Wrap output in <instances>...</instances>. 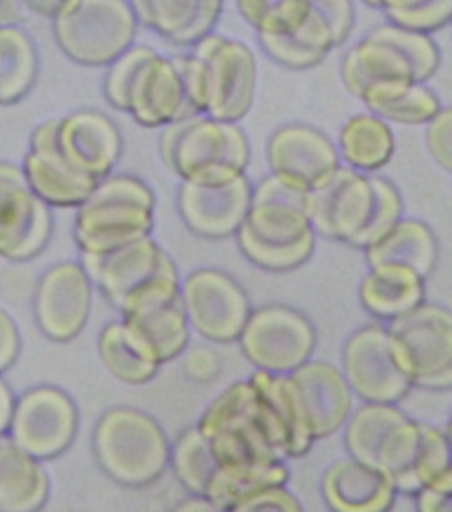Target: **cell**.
<instances>
[{"label":"cell","mask_w":452,"mask_h":512,"mask_svg":"<svg viewBox=\"0 0 452 512\" xmlns=\"http://www.w3.org/2000/svg\"><path fill=\"white\" fill-rule=\"evenodd\" d=\"M402 212L404 202L392 180L344 164L306 192V214L316 236L358 250L376 242Z\"/></svg>","instance_id":"6da1fadb"},{"label":"cell","mask_w":452,"mask_h":512,"mask_svg":"<svg viewBox=\"0 0 452 512\" xmlns=\"http://www.w3.org/2000/svg\"><path fill=\"white\" fill-rule=\"evenodd\" d=\"M242 256L266 272H292L316 248V232L306 214V192L274 174L252 186L250 206L236 230Z\"/></svg>","instance_id":"7a4b0ae2"},{"label":"cell","mask_w":452,"mask_h":512,"mask_svg":"<svg viewBox=\"0 0 452 512\" xmlns=\"http://www.w3.org/2000/svg\"><path fill=\"white\" fill-rule=\"evenodd\" d=\"M196 426L208 438L218 466L288 462L284 434L248 378L226 386Z\"/></svg>","instance_id":"3957f363"},{"label":"cell","mask_w":452,"mask_h":512,"mask_svg":"<svg viewBox=\"0 0 452 512\" xmlns=\"http://www.w3.org/2000/svg\"><path fill=\"white\" fill-rule=\"evenodd\" d=\"M78 262L120 316L176 300L180 294L178 266L152 236L104 254L80 252Z\"/></svg>","instance_id":"277c9868"},{"label":"cell","mask_w":452,"mask_h":512,"mask_svg":"<svg viewBox=\"0 0 452 512\" xmlns=\"http://www.w3.org/2000/svg\"><path fill=\"white\" fill-rule=\"evenodd\" d=\"M158 152L164 164L184 182L222 184L246 174L250 142L238 122L208 114L162 126Z\"/></svg>","instance_id":"5b68a950"},{"label":"cell","mask_w":452,"mask_h":512,"mask_svg":"<svg viewBox=\"0 0 452 512\" xmlns=\"http://www.w3.org/2000/svg\"><path fill=\"white\" fill-rule=\"evenodd\" d=\"M156 198L138 176L110 172L76 206L72 236L80 252L104 254L152 234Z\"/></svg>","instance_id":"8992f818"},{"label":"cell","mask_w":452,"mask_h":512,"mask_svg":"<svg viewBox=\"0 0 452 512\" xmlns=\"http://www.w3.org/2000/svg\"><path fill=\"white\" fill-rule=\"evenodd\" d=\"M92 452L110 480L126 488H144L166 472L170 440L148 412L112 406L94 424Z\"/></svg>","instance_id":"52a82bcc"},{"label":"cell","mask_w":452,"mask_h":512,"mask_svg":"<svg viewBox=\"0 0 452 512\" xmlns=\"http://www.w3.org/2000/svg\"><path fill=\"white\" fill-rule=\"evenodd\" d=\"M438 68L440 50L430 34L386 20L346 50L340 60V80L358 98L372 82H428Z\"/></svg>","instance_id":"ba28073f"},{"label":"cell","mask_w":452,"mask_h":512,"mask_svg":"<svg viewBox=\"0 0 452 512\" xmlns=\"http://www.w3.org/2000/svg\"><path fill=\"white\" fill-rule=\"evenodd\" d=\"M386 332L412 388L448 390L452 386V314L446 306L424 300L388 320Z\"/></svg>","instance_id":"9c48e42d"},{"label":"cell","mask_w":452,"mask_h":512,"mask_svg":"<svg viewBox=\"0 0 452 512\" xmlns=\"http://www.w3.org/2000/svg\"><path fill=\"white\" fill-rule=\"evenodd\" d=\"M138 18L130 0H76L52 18V34L66 58L80 66H108L134 44Z\"/></svg>","instance_id":"30bf717a"},{"label":"cell","mask_w":452,"mask_h":512,"mask_svg":"<svg viewBox=\"0 0 452 512\" xmlns=\"http://www.w3.org/2000/svg\"><path fill=\"white\" fill-rule=\"evenodd\" d=\"M342 430L348 456L386 472L400 494L418 448L420 420L398 404L362 402L352 408Z\"/></svg>","instance_id":"8fae6325"},{"label":"cell","mask_w":452,"mask_h":512,"mask_svg":"<svg viewBox=\"0 0 452 512\" xmlns=\"http://www.w3.org/2000/svg\"><path fill=\"white\" fill-rule=\"evenodd\" d=\"M236 340L254 368L288 374L312 358L318 336L306 314L276 302L250 310Z\"/></svg>","instance_id":"7c38bea8"},{"label":"cell","mask_w":452,"mask_h":512,"mask_svg":"<svg viewBox=\"0 0 452 512\" xmlns=\"http://www.w3.org/2000/svg\"><path fill=\"white\" fill-rule=\"evenodd\" d=\"M78 426L80 414L74 398L54 384H36L14 398L6 438L48 462L72 446Z\"/></svg>","instance_id":"4fadbf2b"},{"label":"cell","mask_w":452,"mask_h":512,"mask_svg":"<svg viewBox=\"0 0 452 512\" xmlns=\"http://www.w3.org/2000/svg\"><path fill=\"white\" fill-rule=\"evenodd\" d=\"M206 70V112L212 118L240 122L256 96L258 68L252 50L214 30L190 46Z\"/></svg>","instance_id":"5bb4252c"},{"label":"cell","mask_w":452,"mask_h":512,"mask_svg":"<svg viewBox=\"0 0 452 512\" xmlns=\"http://www.w3.org/2000/svg\"><path fill=\"white\" fill-rule=\"evenodd\" d=\"M180 304L190 332L208 342H234L252 310L244 288L220 268H196L180 278Z\"/></svg>","instance_id":"9a60e30c"},{"label":"cell","mask_w":452,"mask_h":512,"mask_svg":"<svg viewBox=\"0 0 452 512\" xmlns=\"http://www.w3.org/2000/svg\"><path fill=\"white\" fill-rule=\"evenodd\" d=\"M340 372L352 396L362 402L398 404L412 390L408 376L394 358L382 322L364 324L346 338Z\"/></svg>","instance_id":"2e32d148"},{"label":"cell","mask_w":452,"mask_h":512,"mask_svg":"<svg viewBox=\"0 0 452 512\" xmlns=\"http://www.w3.org/2000/svg\"><path fill=\"white\" fill-rule=\"evenodd\" d=\"M52 230V208L28 186L20 164L0 160V258H36L48 246Z\"/></svg>","instance_id":"e0dca14e"},{"label":"cell","mask_w":452,"mask_h":512,"mask_svg":"<svg viewBox=\"0 0 452 512\" xmlns=\"http://www.w3.org/2000/svg\"><path fill=\"white\" fill-rule=\"evenodd\" d=\"M94 284L80 262L64 260L46 268L32 296L38 330L52 342H70L86 326L92 312Z\"/></svg>","instance_id":"ac0fdd59"},{"label":"cell","mask_w":452,"mask_h":512,"mask_svg":"<svg viewBox=\"0 0 452 512\" xmlns=\"http://www.w3.org/2000/svg\"><path fill=\"white\" fill-rule=\"evenodd\" d=\"M352 26V0H310V12L298 30L284 36L260 34L258 42L276 64L290 70H308L344 44Z\"/></svg>","instance_id":"d6986e66"},{"label":"cell","mask_w":452,"mask_h":512,"mask_svg":"<svg viewBox=\"0 0 452 512\" xmlns=\"http://www.w3.org/2000/svg\"><path fill=\"white\" fill-rule=\"evenodd\" d=\"M266 162L270 174L308 192L340 166V156L334 140L322 130L294 122L270 134L266 142Z\"/></svg>","instance_id":"ffe728a7"},{"label":"cell","mask_w":452,"mask_h":512,"mask_svg":"<svg viewBox=\"0 0 452 512\" xmlns=\"http://www.w3.org/2000/svg\"><path fill=\"white\" fill-rule=\"evenodd\" d=\"M58 118L40 122L32 134L20 168L34 194L50 208H76L92 192L96 178L76 170L58 150Z\"/></svg>","instance_id":"44dd1931"},{"label":"cell","mask_w":452,"mask_h":512,"mask_svg":"<svg viewBox=\"0 0 452 512\" xmlns=\"http://www.w3.org/2000/svg\"><path fill=\"white\" fill-rule=\"evenodd\" d=\"M124 112L144 128H162L198 114L186 100L174 60L154 48L144 54L132 72Z\"/></svg>","instance_id":"7402d4cb"},{"label":"cell","mask_w":452,"mask_h":512,"mask_svg":"<svg viewBox=\"0 0 452 512\" xmlns=\"http://www.w3.org/2000/svg\"><path fill=\"white\" fill-rule=\"evenodd\" d=\"M252 196L246 174L222 184H196L180 180L176 208L184 226L206 240L234 236L242 224Z\"/></svg>","instance_id":"603a6c76"},{"label":"cell","mask_w":452,"mask_h":512,"mask_svg":"<svg viewBox=\"0 0 452 512\" xmlns=\"http://www.w3.org/2000/svg\"><path fill=\"white\" fill-rule=\"evenodd\" d=\"M56 144L76 170L96 180L114 172L124 146L114 120L98 110H76L58 118Z\"/></svg>","instance_id":"cb8c5ba5"},{"label":"cell","mask_w":452,"mask_h":512,"mask_svg":"<svg viewBox=\"0 0 452 512\" xmlns=\"http://www.w3.org/2000/svg\"><path fill=\"white\" fill-rule=\"evenodd\" d=\"M296 388L312 440H324L342 430L352 412V392L334 364L308 358L288 372Z\"/></svg>","instance_id":"d4e9b609"},{"label":"cell","mask_w":452,"mask_h":512,"mask_svg":"<svg viewBox=\"0 0 452 512\" xmlns=\"http://www.w3.org/2000/svg\"><path fill=\"white\" fill-rule=\"evenodd\" d=\"M318 488L324 504L334 512H386L398 496L386 472L352 456L328 464Z\"/></svg>","instance_id":"484cf974"},{"label":"cell","mask_w":452,"mask_h":512,"mask_svg":"<svg viewBox=\"0 0 452 512\" xmlns=\"http://www.w3.org/2000/svg\"><path fill=\"white\" fill-rule=\"evenodd\" d=\"M138 24L174 46H192L218 24L224 0H130Z\"/></svg>","instance_id":"4316f807"},{"label":"cell","mask_w":452,"mask_h":512,"mask_svg":"<svg viewBox=\"0 0 452 512\" xmlns=\"http://www.w3.org/2000/svg\"><path fill=\"white\" fill-rule=\"evenodd\" d=\"M358 298L372 318L388 322L426 300V278L404 264H372L360 280Z\"/></svg>","instance_id":"83f0119b"},{"label":"cell","mask_w":452,"mask_h":512,"mask_svg":"<svg viewBox=\"0 0 452 512\" xmlns=\"http://www.w3.org/2000/svg\"><path fill=\"white\" fill-rule=\"evenodd\" d=\"M122 322L140 350L158 366L184 354L190 344V326L182 310L180 296L176 300L126 314L122 316Z\"/></svg>","instance_id":"f1b7e54d"},{"label":"cell","mask_w":452,"mask_h":512,"mask_svg":"<svg viewBox=\"0 0 452 512\" xmlns=\"http://www.w3.org/2000/svg\"><path fill=\"white\" fill-rule=\"evenodd\" d=\"M366 266L396 262L410 266L422 278H428L438 264L440 246L430 224L420 218L400 216L376 242L364 250Z\"/></svg>","instance_id":"f546056e"},{"label":"cell","mask_w":452,"mask_h":512,"mask_svg":"<svg viewBox=\"0 0 452 512\" xmlns=\"http://www.w3.org/2000/svg\"><path fill=\"white\" fill-rule=\"evenodd\" d=\"M50 496L44 462L0 438V512H34Z\"/></svg>","instance_id":"4dcf8cb0"},{"label":"cell","mask_w":452,"mask_h":512,"mask_svg":"<svg viewBox=\"0 0 452 512\" xmlns=\"http://www.w3.org/2000/svg\"><path fill=\"white\" fill-rule=\"evenodd\" d=\"M358 100L368 112L388 124L424 126L440 108V100L426 82L380 80L368 84Z\"/></svg>","instance_id":"1f68e13d"},{"label":"cell","mask_w":452,"mask_h":512,"mask_svg":"<svg viewBox=\"0 0 452 512\" xmlns=\"http://www.w3.org/2000/svg\"><path fill=\"white\" fill-rule=\"evenodd\" d=\"M334 144L340 164L366 174L382 170L396 150V138L390 124L368 110L350 116L342 124Z\"/></svg>","instance_id":"d6a6232c"},{"label":"cell","mask_w":452,"mask_h":512,"mask_svg":"<svg viewBox=\"0 0 452 512\" xmlns=\"http://www.w3.org/2000/svg\"><path fill=\"white\" fill-rule=\"evenodd\" d=\"M248 382L260 394L276 424L280 426L286 440L288 460L308 454L314 446V440L310 436L290 374H274L254 368V372L248 376Z\"/></svg>","instance_id":"836d02e7"},{"label":"cell","mask_w":452,"mask_h":512,"mask_svg":"<svg viewBox=\"0 0 452 512\" xmlns=\"http://www.w3.org/2000/svg\"><path fill=\"white\" fill-rule=\"evenodd\" d=\"M288 478L290 470L286 460L244 466H218L202 496L212 504L214 510L232 512L234 506L248 494L272 484H288Z\"/></svg>","instance_id":"e575fe53"},{"label":"cell","mask_w":452,"mask_h":512,"mask_svg":"<svg viewBox=\"0 0 452 512\" xmlns=\"http://www.w3.org/2000/svg\"><path fill=\"white\" fill-rule=\"evenodd\" d=\"M38 76V52L16 24L0 26V106L20 102Z\"/></svg>","instance_id":"d590c367"},{"label":"cell","mask_w":452,"mask_h":512,"mask_svg":"<svg viewBox=\"0 0 452 512\" xmlns=\"http://www.w3.org/2000/svg\"><path fill=\"white\" fill-rule=\"evenodd\" d=\"M96 350L104 368L120 382L140 386L150 382L160 366L152 362L128 334L122 318L102 326L96 338Z\"/></svg>","instance_id":"8d00e7d4"},{"label":"cell","mask_w":452,"mask_h":512,"mask_svg":"<svg viewBox=\"0 0 452 512\" xmlns=\"http://www.w3.org/2000/svg\"><path fill=\"white\" fill-rule=\"evenodd\" d=\"M420 486L452 496V450L448 432L420 422V440L400 494L412 496Z\"/></svg>","instance_id":"74e56055"},{"label":"cell","mask_w":452,"mask_h":512,"mask_svg":"<svg viewBox=\"0 0 452 512\" xmlns=\"http://www.w3.org/2000/svg\"><path fill=\"white\" fill-rule=\"evenodd\" d=\"M168 466L188 494H204L218 468V462L212 454L208 438L196 424L184 428L174 442H170Z\"/></svg>","instance_id":"f35d334b"},{"label":"cell","mask_w":452,"mask_h":512,"mask_svg":"<svg viewBox=\"0 0 452 512\" xmlns=\"http://www.w3.org/2000/svg\"><path fill=\"white\" fill-rule=\"evenodd\" d=\"M240 16L256 36H284L300 28L310 12V0H234Z\"/></svg>","instance_id":"ab89813d"},{"label":"cell","mask_w":452,"mask_h":512,"mask_svg":"<svg viewBox=\"0 0 452 512\" xmlns=\"http://www.w3.org/2000/svg\"><path fill=\"white\" fill-rule=\"evenodd\" d=\"M388 22H394L402 28L432 34L450 24L452 18V0H426L416 8L402 12L384 14Z\"/></svg>","instance_id":"60d3db41"},{"label":"cell","mask_w":452,"mask_h":512,"mask_svg":"<svg viewBox=\"0 0 452 512\" xmlns=\"http://www.w3.org/2000/svg\"><path fill=\"white\" fill-rule=\"evenodd\" d=\"M424 140L432 160L446 172L452 170V108L442 106L426 124Z\"/></svg>","instance_id":"b9f144b4"},{"label":"cell","mask_w":452,"mask_h":512,"mask_svg":"<svg viewBox=\"0 0 452 512\" xmlns=\"http://www.w3.org/2000/svg\"><path fill=\"white\" fill-rule=\"evenodd\" d=\"M252 510H278V512H300L302 502L286 488V484H272L260 488L246 498H242L232 512H252Z\"/></svg>","instance_id":"7bdbcfd3"},{"label":"cell","mask_w":452,"mask_h":512,"mask_svg":"<svg viewBox=\"0 0 452 512\" xmlns=\"http://www.w3.org/2000/svg\"><path fill=\"white\" fill-rule=\"evenodd\" d=\"M22 348L16 320L0 306V374L14 366Z\"/></svg>","instance_id":"ee69618b"},{"label":"cell","mask_w":452,"mask_h":512,"mask_svg":"<svg viewBox=\"0 0 452 512\" xmlns=\"http://www.w3.org/2000/svg\"><path fill=\"white\" fill-rule=\"evenodd\" d=\"M184 352H186V356H184V370H186V374L192 380L204 382V380H210V378H214L218 374L220 360L214 354V350L196 346L192 350L186 348Z\"/></svg>","instance_id":"f6af8a7d"},{"label":"cell","mask_w":452,"mask_h":512,"mask_svg":"<svg viewBox=\"0 0 452 512\" xmlns=\"http://www.w3.org/2000/svg\"><path fill=\"white\" fill-rule=\"evenodd\" d=\"M414 506L418 512H448L452 506V496L430 486H420L414 494Z\"/></svg>","instance_id":"bcb514c9"},{"label":"cell","mask_w":452,"mask_h":512,"mask_svg":"<svg viewBox=\"0 0 452 512\" xmlns=\"http://www.w3.org/2000/svg\"><path fill=\"white\" fill-rule=\"evenodd\" d=\"M22 8L38 14V16H44V18H56L58 14L66 12L76 0H18Z\"/></svg>","instance_id":"7dc6e473"},{"label":"cell","mask_w":452,"mask_h":512,"mask_svg":"<svg viewBox=\"0 0 452 512\" xmlns=\"http://www.w3.org/2000/svg\"><path fill=\"white\" fill-rule=\"evenodd\" d=\"M14 392L8 386V382L2 378L0 374V438L6 436L8 424H10V416H12V408H14Z\"/></svg>","instance_id":"c3c4849f"},{"label":"cell","mask_w":452,"mask_h":512,"mask_svg":"<svg viewBox=\"0 0 452 512\" xmlns=\"http://www.w3.org/2000/svg\"><path fill=\"white\" fill-rule=\"evenodd\" d=\"M360 2L366 4L368 8H374V10H380V12L388 14V12H402V10L416 8L426 0H360Z\"/></svg>","instance_id":"681fc988"},{"label":"cell","mask_w":452,"mask_h":512,"mask_svg":"<svg viewBox=\"0 0 452 512\" xmlns=\"http://www.w3.org/2000/svg\"><path fill=\"white\" fill-rule=\"evenodd\" d=\"M20 2L18 0H0V26L18 24L20 20Z\"/></svg>","instance_id":"f907efd6"},{"label":"cell","mask_w":452,"mask_h":512,"mask_svg":"<svg viewBox=\"0 0 452 512\" xmlns=\"http://www.w3.org/2000/svg\"><path fill=\"white\" fill-rule=\"evenodd\" d=\"M178 510H214V508L204 496L188 494V498L178 504Z\"/></svg>","instance_id":"816d5d0a"}]
</instances>
